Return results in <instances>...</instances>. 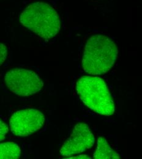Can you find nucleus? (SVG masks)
I'll use <instances>...</instances> for the list:
<instances>
[{"label":"nucleus","mask_w":142,"mask_h":159,"mask_svg":"<svg viewBox=\"0 0 142 159\" xmlns=\"http://www.w3.org/2000/svg\"><path fill=\"white\" fill-rule=\"evenodd\" d=\"M118 54V48L112 40L104 35H93L84 48L83 69L93 75L104 74L113 66Z\"/></svg>","instance_id":"1"},{"label":"nucleus","mask_w":142,"mask_h":159,"mask_svg":"<svg viewBox=\"0 0 142 159\" xmlns=\"http://www.w3.org/2000/svg\"><path fill=\"white\" fill-rule=\"evenodd\" d=\"M21 23L37 36L45 39L56 36L60 30V20L55 9L44 2H35L21 13Z\"/></svg>","instance_id":"2"},{"label":"nucleus","mask_w":142,"mask_h":159,"mask_svg":"<svg viewBox=\"0 0 142 159\" xmlns=\"http://www.w3.org/2000/svg\"><path fill=\"white\" fill-rule=\"evenodd\" d=\"M77 94L92 111L103 116L112 115L115 105L105 82L101 78L83 76L77 82Z\"/></svg>","instance_id":"3"},{"label":"nucleus","mask_w":142,"mask_h":159,"mask_svg":"<svg viewBox=\"0 0 142 159\" xmlns=\"http://www.w3.org/2000/svg\"><path fill=\"white\" fill-rule=\"evenodd\" d=\"M4 82L12 93L21 97L35 94L44 86V82L34 72L22 68L9 70L4 76Z\"/></svg>","instance_id":"4"},{"label":"nucleus","mask_w":142,"mask_h":159,"mask_svg":"<svg viewBox=\"0 0 142 159\" xmlns=\"http://www.w3.org/2000/svg\"><path fill=\"white\" fill-rule=\"evenodd\" d=\"M45 122V116L39 110L27 108L15 112L9 120L12 133L17 137H27L39 130Z\"/></svg>","instance_id":"5"},{"label":"nucleus","mask_w":142,"mask_h":159,"mask_svg":"<svg viewBox=\"0 0 142 159\" xmlns=\"http://www.w3.org/2000/svg\"><path fill=\"white\" fill-rule=\"evenodd\" d=\"M94 144V137L89 126L85 123H78L69 138L61 146L60 152L62 156H71L91 148Z\"/></svg>","instance_id":"6"},{"label":"nucleus","mask_w":142,"mask_h":159,"mask_svg":"<svg viewBox=\"0 0 142 159\" xmlns=\"http://www.w3.org/2000/svg\"><path fill=\"white\" fill-rule=\"evenodd\" d=\"M95 159H119L120 155L116 152L103 137L98 139L97 148L93 155Z\"/></svg>","instance_id":"7"},{"label":"nucleus","mask_w":142,"mask_h":159,"mask_svg":"<svg viewBox=\"0 0 142 159\" xmlns=\"http://www.w3.org/2000/svg\"><path fill=\"white\" fill-rule=\"evenodd\" d=\"M21 156L19 146L12 142L0 143V159H17Z\"/></svg>","instance_id":"8"},{"label":"nucleus","mask_w":142,"mask_h":159,"mask_svg":"<svg viewBox=\"0 0 142 159\" xmlns=\"http://www.w3.org/2000/svg\"><path fill=\"white\" fill-rule=\"evenodd\" d=\"M9 132L7 125L0 118V141L5 139L6 134Z\"/></svg>","instance_id":"9"},{"label":"nucleus","mask_w":142,"mask_h":159,"mask_svg":"<svg viewBox=\"0 0 142 159\" xmlns=\"http://www.w3.org/2000/svg\"><path fill=\"white\" fill-rule=\"evenodd\" d=\"M7 56V47L4 44L0 43V67L6 61Z\"/></svg>","instance_id":"10"},{"label":"nucleus","mask_w":142,"mask_h":159,"mask_svg":"<svg viewBox=\"0 0 142 159\" xmlns=\"http://www.w3.org/2000/svg\"><path fill=\"white\" fill-rule=\"evenodd\" d=\"M69 159H91V158L89 157L88 156L83 155V156H77V157H70Z\"/></svg>","instance_id":"11"}]
</instances>
